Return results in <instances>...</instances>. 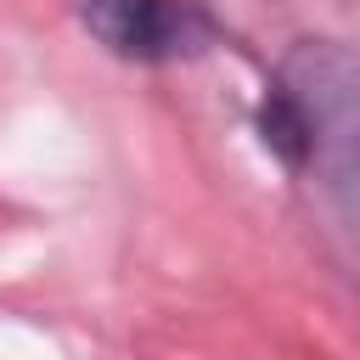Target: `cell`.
<instances>
[{
  "label": "cell",
  "mask_w": 360,
  "mask_h": 360,
  "mask_svg": "<svg viewBox=\"0 0 360 360\" xmlns=\"http://www.w3.org/2000/svg\"><path fill=\"white\" fill-rule=\"evenodd\" d=\"M84 28L124 62H174L214 39L191 0H84Z\"/></svg>",
  "instance_id": "1"
}]
</instances>
